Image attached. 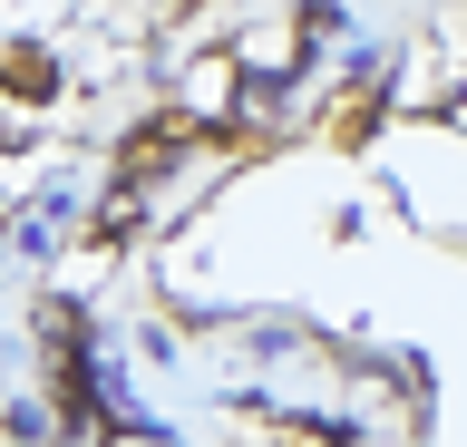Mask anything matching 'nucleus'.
I'll return each instance as SVG.
<instances>
[{
    "instance_id": "nucleus-1",
    "label": "nucleus",
    "mask_w": 467,
    "mask_h": 447,
    "mask_svg": "<svg viewBox=\"0 0 467 447\" xmlns=\"http://www.w3.org/2000/svg\"><path fill=\"white\" fill-rule=\"evenodd\" d=\"M0 88H10V97H29V107H39V97H58V68H49V49H10Z\"/></svg>"
}]
</instances>
